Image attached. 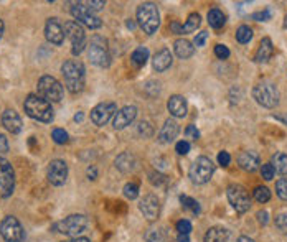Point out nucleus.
<instances>
[{
    "label": "nucleus",
    "instance_id": "obj_1",
    "mask_svg": "<svg viewBox=\"0 0 287 242\" xmlns=\"http://www.w3.org/2000/svg\"><path fill=\"white\" fill-rule=\"evenodd\" d=\"M61 73L64 78V86L69 93L76 94L84 89V79H86V69L84 64L78 60H68L63 63Z\"/></svg>",
    "mask_w": 287,
    "mask_h": 242
},
{
    "label": "nucleus",
    "instance_id": "obj_2",
    "mask_svg": "<svg viewBox=\"0 0 287 242\" xmlns=\"http://www.w3.org/2000/svg\"><path fill=\"white\" fill-rule=\"evenodd\" d=\"M23 109L26 112V116H30L31 119L50 123L55 119V111L50 102H46L43 98H40L38 94H30L26 96V99L23 102Z\"/></svg>",
    "mask_w": 287,
    "mask_h": 242
},
{
    "label": "nucleus",
    "instance_id": "obj_3",
    "mask_svg": "<svg viewBox=\"0 0 287 242\" xmlns=\"http://www.w3.org/2000/svg\"><path fill=\"white\" fill-rule=\"evenodd\" d=\"M137 21L147 35H154L160 26V15L157 5L152 2L140 3L137 8Z\"/></svg>",
    "mask_w": 287,
    "mask_h": 242
},
{
    "label": "nucleus",
    "instance_id": "obj_4",
    "mask_svg": "<svg viewBox=\"0 0 287 242\" xmlns=\"http://www.w3.org/2000/svg\"><path fill=\"white\" fill-rule=\"evenodd\" d=\"M88 226H89V221L84 214H71V216L58 221L53 226V229H55L56 233L69 236V238L73 239V238H81V234L88 229Z\"/></svg>",
    "mask_w": 287,
    "mask_h": 242
},
{
    "label": "nucleus",
    "instance_id": "obj_5",
    "mask_svg": "<svg viewBox=\"0 0 287 242\" xmlns=\"http://www.w3.org/2000/svg\"><path fill=\"white\" fill-rule=\"evenodd\" d=\"M36 89H38V96L40 98H43L46 102H59L63 99L64 96V89L61 83L53 78V76H48V74H45V76H41L38 79V84H36Z\"/></svg>",
    "mask_w": 287,
    "mask_h": 242
},
{
    "label": "nucleus",
    "instance_id": "obj_6",
    "mask_svg": "<svg viewBox=\"0 0 287 242\" xmlns=\"http://www.w3.org/2000/svg\"><path fill=\"white\" fill-rule=\"evenodd\" d=\"M88 58L91 63L99 68H109L111 64V55L109 48H107V41L102 36H93L88 46Z\"/></svg>",
    "mask_w": 287,
    "mask_h": 242
},
{
    "label": "nucleus",
    "instance_id": "obj_7",
    "mask_svg": "<svg viewBox=\"0 0 287 242\" xmlns=\"http://www.w3.org/2000/svg\"><path fill=\"white\" fill-rule=\"evenodd\" d=\"M253 98L256 99L259 106L273 109V107L279 104V91L273 83H269V81H263V83H258L256 86H254Z\"/></svg>",
    "mask_w": 287,
    "mask_h": 242
},
{
    "label": "nucleus",
    "instance_id": "obj_8",
    "mask_svg": "<svg viewBox=\"0 0 287 242\" xmlns=\"http://www.w3.org/2000/svg\"><path fill=\"white\" fill-rule=\"evenodd\" d=\"M213 173H215V165L208 157H198L192 163L190 170H188V176H190L192 183H195V185L208 183Z\"/></svg>",
    "mask_w": 287,
    "mask_h": 242
},
{
    "label": "nucleus",
    "instance_id": "obj_9",
    "mask_svg": "<svg viewBox=\"0 0 287 242\" xmlns=\"http://www.w3.org/2000/svg\"><path fill=\"white\" fill-rule=\"evenodd\" d=\"M0 236L7 242H23L25 231L15 216H5L0 221Z\"/></svg>",
    "mask_w": 287,
    "mask_h": 242
},
{
    "label": "nucleus",
    "instance_id": "obj_10",
    "mask_svg": "<svg viewBox=\"0 0 287 242\" xmlns=\"http://www.w3.org/2000/svg\"><path fill=\"white\" fill-rule=\"evenodd\" d=\"M226 195H228L230 204L236 209V213H246L251 208V198H249V193L246 191L245 186L241 185H230L228 190H226Z\"/></svg>",
    "mask_w": 287,
    "mask_h": 242
},
{
    "label": "nucleus",
    "instance_id": "obj_11",
    "mask_svg": "<svg viewBox=\"0 0 287 242\" xmlns=\"http://www.w3.org/2000/svg\"><path fill=\"white\" fill-rule=\"evenodd\" d=\"M71 15L74 17V21H78L79 25L83 23L84 26H88V28H91V30L101 28V25H102L101 18L97 17V15H94L93 10H89L88 7H86V3H84V2H76V3H73V7H71Z\"/></svg>",
    "mask_w": 287,
    "mask_h": 242
},
{
    "label": "nucleus",
    "instance_id": "obj_12",
    "mask_svg": "<svg viewBox=\"0 0 287 242\" xmlns=\"http://www.w3.org/2000/svg\"><path fill=\"white\" fill-rule=\"evenodd\" d=\"M64 33L71 41V53L74 56L81 55V51L84 50L86 46V33H84V28L81 26L78 21L74 20H69L64 23Z\"/></svg>",
    "mask_w": 287,
    "mask_h": 242
},
{
    "label": "nucleus",
    "instance_id": "obj_13",
    "mask_svg": "<svg viewBox=\"0 0 287 242\" xmlns=\"http://www.w3.org/2000/svg\"><path fill=\"white\" fill-rule=\"evenodd\" d=\"M15 190V171L7 160L0 157V196H12Z\"/></svg>",
    "mask_w": 287,
    "mask_h": 242
},
{
    "label": "nucleus",
    "instance_id": "obj_14",
    "mask_svg": "<svg viewBox=\"0 0 287 242\" xmlns=\"http://www.w3.org/2000/svg\"><path fill=\"white\" fill-rule=\"evenodd\" d=\"M46 178L53 186H63L68 180V165L64 160H51L46 170Z\"/></svg>",
    "mask_w": 287,
    "mask_h": 242
},
{
    "label": "nucleus",
    "instance_id": "obj_15",
    "mask_svg": "<svg viewBox=\"0 0 287 242\" xmlns=\"http://www.w3.org/2000/svg\"><path fill=\"white\" fill-rule=\"evenodd\" d=\"M117 112V106L114 102H101L97 104L93 111H91V121H93L94 125L102 127L106 125L112 116H116Z\"/></svg>",
    "mask_w": 287,
    "mask_h": 242
},
{
    "label": "nucleus",
    "instance_id": "obj_16",
    "mask_svg": "<svg viewBox=\"0 0 287 242\" xmlns=\"http://www.w3.org/2000/svg\"><path fill=\"white\" fill-rule=\"evenodd\" d=\"M140 213L144 214V218H147L149 221H155L160 214V201L155 195H145L139 203Z\"/></svg>",
    "mask_w": 287,
    "mask_h": 242
},
{
    "label": "nucleus",
    "instance_id": "obj_17",
    "mask_svg": "<svg viewBox=\"0 0 287 242\" xmlns=\"http://www.w3.org/2000/svg\"><path fill=\"white\" fill-rule=\"evenodd\" d=\"M135 117H137V107L135 106L122 107L121 111L116 112L114 121H112V127H114L116 130H122V128H126L127 125H131L135 121Z\"/></svg>",
    "mask_w": 287,
    "mask_h": 242
},
{
    "label": "nucleus",
    "instance_id": "obj_18",
    "mask_svg": "<svg viewBox=\"0 0 287 242\" xmlns=\"http://www.w3.org/2000/svg\"><path fill=\"white\" fill-rule=\"evenodd\" d=\"M45 36L53 45H61L64 41V28L59 25L58 18H48L45 25Z\"/></svg>",
    "mask_w": 287,
    "mask_h": 242
},
{
    "label": "nucleus",
    "instance_id": "obj_19",
    "mask_svg": "<svg viewBox=\"0 0 287 242\" xmlns=\"http://www.w3.org/2000/svg\"><path fill=\"white\" fill-rule=\"evenodd\" d=\"M2 123H3V127L7 128L10 133H20V132H21V127H23L21 117H20L13 109L3 111V114H2Z\"/></svg>",
    "mask_w": 287,
    "mask_h": 242
},
{
    "label": "nucleus",
    "instance_id": "obj_20",
    "mask_svg": "<svg viewBox=\"0 0 287 242\" xmlns=\"http://www.w3.org/2000/svg\"><path fill=\"white\" fill-rule=\"evenodd\" d=\"M167 109H169L170 116L177 117V119H180V117H185L187 116V111H188V104H187V99L183 98V96H172L167 102Z\"/></svg>",
    "mask_w": 287,
    "mask_h": 242
},
{
    "label": "nucleus",
    "instance_id": "obj_21",
    "mask_svg": "<svg viewBox=\"0 0 287 242\" xmlns=\"http://www.w3.org/2000/svg\"><path fill=\"white\" fill-rule=\"evenodd\" d=\"M173 63V56L169 48H162V50H159L155 53L154 56V69L157 73H164L167 71Z\"/></svg>",
    "mask_w": 287,
    "mask_h": 242
},
{
    "label": "nucleus",
    "instance_id": "obj_22",
    "mask_svg": "<svg viewBox=\"0 0 287 242\" xmlns=\"http://www.w3.org/2000/svg\"><path fill=\"white\" fill-rule=\"evenodd\" d=\"M238 165L241 166L245 171H256L259 168V155L253 150H248V152H241L240 157H238Z\"/></svg>",
    "mask_w": 287,
    "mask_h": 242
},
{
    "label": "nucleus",
    "instance_id": "obj_23",
    "mask_svg": "<svg viewBox=\"0 0 287 242\" xmlns=\"http://www.w3.org/2000/svg\"><path fill=\"white\" fill-rule=\"evenodd\" d=\"M205 242H233V234L226 228L215 226L205 234Z\"/></svg>",
    "mask_w": 287,
    "mask_h": 242
},
{
    "label": "nucleus",
    "instance_id": "obj_24",
    "mask_svg": "<svg viewBox=\"0 0 287 242\" xmlns=\"http://www.w3.org/2000/svg\"><path fill=\"white\" fill-rule=\"evenodd\" d=\"M178 135V123L173 119H167L162 130L159 132V142L160 143H170Z\"/></svg>",
    "mask_w": 287,
    "mask_h": 242
},
{
    "label": "nucleus",
    "instance_id": "obj_25",
    "mask_svg": "<svg viewBox=\"0 0 287 242\" xmlns=\"http://www.w3.org/2000/svg\"><path fill=\"white\" fill-rule=\"evenodd\" d=\"M116 168L122 173H131L137 168V160L131 152H124L116 158Z\"/></svg>",
    "mask_w": 287,
    "mask_h": 242
},
{
    "label": "nucleus",
    "instance_id": "obj_26",
    "mask_svg": "<svg viewBox=\"0 0 287 242\" xmlns=\"http://www.w3.org/2000/svg\"><path fill=\"white\" fill-rule=\"evenodd\" d=\"M273 55H274L273 41H271V38H263L261 43H259L256 56H254V61H256V63H268Z\"/></svg>",
    "mask_w": 287,
    "mask_h": 242
},
{
    "label": "nucleus",
    "instance_id": "obj_27",
    "mask_svg": "<svg viewBox=\"0 0 287 242\" xmlns=\"http://www.w3.org/2000/svg\"><path fill=\"white\" fill-rule=\"evenodd\" d=\"M173 50H175V55L180 58V60H188V58L193 56L195 46L188 40L180 38V40L175 41V45H173Z\"/></svg>",
    "mask_w": 287,
    "mask_h": 242
},
{
    "label": "nucleus",
    "instance_id": "obj_28",
    "mask_svg": "<svg viewBox=\"0 0 287 242\" xmlns=\"http://www.w3.org/2000/svg\"><path fill=\"white\" fill-rule=\"evenodd\" d=\"M225 21H226V17L220 8H211L208 12V23L211 28H216V30L221 28V26L225 25Z\"/></svg>",
    "mask_w": 287,
    "mask_h": 242
},
{
    "label": "nucleus",
    "instance_id": "obj_29",
    "mask_svg": "<svg viewBox=\"0 0 287 242\" xmlns=\"http://www.w3.org/2000/svg\"><path fill=\"white\" fill-rule=\"evenodd\" d=\"M145 242H167V233L164 228H150L144 236Z\"/></svg>",
    "mask_w": 287,
    "mask_h": 242
},
{
    "label": "nucleus",
    "instance_id": "obj_30",
    "mask_svg": "<svg viewBox=\"0 0 287 242\" xmlns=\"http://www.w3.org/2000/svg\"><path fill=\"white\" fill-rule=\"evenodd\" d=\"M271 165H273L274 171H278L281 175H287V155L279 152L276 153L273 160H271Z\"/></svg>",
    "mask_w": 287,
    "mask_h": 242
},
{
    "label": "nucleus",
    "instance_id": "obj_31",
    "mask_svg": "<svg viewBox=\"0 0 287 242\" xmlns=\"http://www.w3.org/2000/svg\"><path fill=\"white\" fill-rule=\"evenodd\" d=\"M131 60H132V63H134L137 68L144 66V64L147 63V60H149V50H147L145 46H139L137 50H134Z\"/></svg>",
    "mask_w": 287,
    "mask_h": 242
},
{
    "label": "nucleus",
    "instance_id": "obj_32",
    "mask_svg": "<svg viewBox=\"0 0 287 242\" xmlns=\"http://www.w3.org/2000/svg\"><path fill=\"white\" fill-rule=\"evenodd\" d=\"M202 23V18H200L198 13H192L188 20L185 21V25L182 26V33H192V31H197V28Z\"/></svg>",
    "mask_w": 287,
    "mask_h": 242
},
{
    "label": "nucleus",
    "instance_id": "obj_33",
    "mask_svg": "<svg viewBox=\"0 0 287 242\" xmlns=\"http://www.w3.org/2000/svg\"><path fill=\"white\" fill-rule=\"evenodd\" d=\"M236 40L243 43V45H246L253 40V30L249 28L248 25H241L240 28L236 30Z\"/></svg>",
    "mask_w": 287,
    "mask_h": 242
},
{
    "label": "nucleus",
    "instance_id": "obj_34",
    "mask_svg": "<svg viewBox=\"0 0 287 242\" xmlns=\"http://www.w3.org/2000/svg\"><path fill=\"white\" fill-rule=\"evenodd\" d=\"M180 203H182V206L185 208V209H188L190 213L200 214V204H198V201H195L193 198H190V196H180Z\"/></svg>",
    "mask_w": 287,
    "mask_h": 242
},
{
    "label": "nucleus",
    "instance_id": "obj_35",
    "mask_svg": "<svg viewBox=\"0 0 287 242\" xmlns=\"http://www.w3.org/2000/svg\"><path fill=\"white\" fill-rule=\"evenodd\" d=\"M254 200L258 203H268L271 200V191L268 186H258L254 190Z\"/></svg>",
    "mask_w": 287,
    "mask_h": 242
},
{
    "label": "nucleus",
    "instance_id": "obj_36",
    "mask_svg": "<svg viewBox=\"0 0 287 242\" xmlns=\"http://www.w3.org/2000/svg\"><path fill=\"white\" fill-rule=\"evenodd\" d=\"M124 196H126L127 200H135V198L139 196V185L137 183H127V185L124 186Z\"/></svg>",
    "mask_w": 287,
    "mask_h": 242
},
{
    "label": "nucleus",
    "instance_id": "obj_37",
    "mask_svg": "<svg viewBox=\"0 0 287 242\" xmlns=\"http://www.w3.org/2000/svg\"><path fill=\"white\" fill-rule=\"evenodd\" d=\"M51 138L55 140V143H66L68 142V132L64 130V128H55V130L51 132Z\"/></svg>",
    "mask_w": 287,
    "mask_h": 242
},
{
    "label": "nucleus",
    "instance_id": "obj_38",
    "mask_svg": "<svg viewBox=\"0 0 287 242\" xmlns=\"http://www.w3.org/2000/svg\"><path fill=\"white\" fill-rule=\"evenodd\" d=\"M276 193H278L281 200L287 201V178H281L276 183Z\"/></svg>",
    "mask_w": 287,
    "mask_h": 242
},
{
    "label": "nucleus",
    "instance_id": "obj_39",
    "mask_svg": "<svg viewBox=\"0 0 287 242\" xmlns=\"http://www.w3.org/2000/svg\"><path fill=\"white\" fill-rule=\"evenodd\" d=\"M177 231L180 236H188L192 233V223L187 221V219H180V221L177 223Z\"/></svg>",
    "mask_w": 287,
    "mask_h": 242
},
{
    "label": "nucleus",
    "instance_id": "obj_40",
    "mask_svg": "<svg viewBox=\"0 0 287 242\" xmlns=\"http://www.w3.org/2000/svg\"><path fill=\"white\" fill-rule=\"evenodd\" d=\"M137 130H139V133H140V135H144V138H149V137H152V133H154V130H152V125H150L149 122H144V121L139 123Z\"/></svg>",
    "mask_w": 287,
    "mask_h": 242
},
{
    "label": "nucleus",
    "instance_id": "obj_41",
    "mask_svg": "<svg viewBox=\"0 0 287 242\" xmlns=\"http://www.w3.org/2000/svg\"><path fill=\"white\" fill-rule=\"evenodd\" d=\"M261 175H263V178L266 180V181H271L274 178V175H276V171L273 168V165L271 163H266V165H263L261 166Z\"/></svg>",
    "mask_w": 287,
    "mask_h": 242
},
{
    "label": "nucleus",
    "instance_id": "obj_42",
    "mask_svg": "<svg viewBox=\"0 0 287 242\" xmlns=\"http://www.w3.org/2000/svg\"><path fill=\"white\" fill-rule=\"evenodd\" d=\"M276 228L279 231H283V233H287V213L276 216Z\"/></svg>",
    "mask_w": 287,
    "mask_h": 242
},
{
    "label": "nucleus",
    "instance_id": "obj_43",
    "mask_svg": "<svg viewBox=\"0 0 287 242\" xmlns=\"http://www.w3.org/2000/svg\"><path fill=\"white\" fill-rule=\"evenodd\" d=\"M215 55L218 56L220 60H226V58L230 56L228 46H225V45H216V46H215Z\"/></svg>",
    "mask_w": 287,
    "mask_h": 242
},
{
    "label": "nucleus",
    "instance_id": "obj_44",
    "mask_svg": "<svg viewBox=\"0 0 287 242\" xmlns=\"http://www.w3.org/2000/svg\"><path fill=\"white\" fill-rule=\"evenodd\" d=\"M175 150H177L178 155H187L188 152H190V143H188L187 140H180L177 143Z\"/></svg>",
    "mask_w": 287,
    "mask_h": 242
},
{
    "label": "nucleus",
    "instance_id": "obj_45",
    "mask_svg": "<svg viewBox=\"0 0 287 242\" xmlns=\"http://www.w3.org/2000/svg\"><path fill=\"white\" fill-rule=\"evenodd\" d=\"M86 3V7H88L89 10H101L102 7L106 5V2H102V0H91V2H84Z\"/></svg>",
    "mask_w": 287,
    "mask_h": 242
},
{
    "label": "nucleus",
    "instance_id": "obj_46",
    "mask_svg": "<svg viewBox=\"0 0 287 242\" xmlns=\"http://www.w3.org/2000/svg\"><path fill=\"white\" fill-rule=\"evenodd\" d=\"M185 135L188 138H193V140H197V138L200 137V132L197 130V127H195V125H188L185 128Z\"/></svg>",
    "mask_w": 287,
    "mask_h": 242
},
{
    "label": "nucleus",
    "instance_id": "obj_47",
    "mask_svg": "<svg viewBox=\"0 0 287 242\" xmlns=\"http://www.w3.org/2000/svg\"><path fill=\"white\" fill-rule=\"evenodd\" d=\"M208 38V31H200L195 38V46H205V41Z\"/></svg>",
    "mask_w": 287,
    "mask_h": 242
},
{
    "label": "nucleus",
    "instance_id": "obj_48",
    "mask_svg": "<svg viewBox=\"0 0 287 242\" xmlns=\"http://www.w3.org/2000/svg\"><path fill=\"white\" fill-rule=\"evenodd\" d=\"M253 18H254V20H258V21H266V20L271 18V10L266 8V10H264V12L254 13V15H253Z\"/></svg>",
    "mask_w": 287,
    "mask_h": 242
},
{
    "label": "nucleus",
    "instance_id": "obj_49",
    "mask_svg": "<svg viewBox=\"0 0 287 242\" xmlns=\"http://www.w3.org/2000/svg\"><path fill=\"white\" fill-rule=\"evenodd\" d=\"M230 161H231V157H230L228 152H220V155H218V163H220L221 166H228Z\"/></svg>",
    "mask_w": 287,
    "mask_h": 242
},
{
    "label": "nucleus",
    "instance_id": "obj_50",
    "mask_svg": "<svg viewBox=\"0 0 287 242\" xmlns=\"http://www.w3.org/2000/svg\"><path fill=\"white\" fill-rule=\"evenodd\" d=\"M8 152V140L3 133H0V153H7Z\"/></svg>",
    "mask_w": 287,
    "mask_h": 242
},
{
    "label": "nucleus",
    "instance_id": "obj_51",
    "mask_svg": "<svg viewBox=\"0 0 287 242\" xmlns=\"http://www.w3.org/2000/svg\"><path fill=\"white\" fill-rule=\"evenodd\" d=\"M258 221L261 223L263 226H266V224L269 223V214H268V211H259V213H258Z\"/></svg>",
    "mask_w": 287,
    "mask_h": 242
},
{
    "label": "nucleus",
    "instance_id": "obj_52",
    "mask_svg": "<svg viewBox=\"0 0 287 242\" xmlns=\"http://www.w3.org/2000/svg\"><path fill=\"white\" fill-rule=\"evenodd\" d=\"M88 178H89V180H96V178H97V170H96V166H89V168H88Z\"/></svg>",
    "mask_w": 287,
    "mask_h": 242
},
{
    "label": "nucleus",
    "instance_id": "obj_53",
    "mask_svg": "<svg viewBox=\"0 0 287 242\" xmlns=\"http://www.w3.org/2000/svg\"><path fill=\"white\" fill-rule=\"evenodd\" d=\"M63 242H91L88 238H73V239H69V241H63Z\"/></svg>",
    "mask_w": 287,
    "mask_h": 242
},
{
    "label": "nucleus",
    "instance_id": "obj_54",
    "mask_svg": "<svg viewBox=\"0 0 287 242\" xmlns=\"http://www.w3.org/2000/svg\"><path fill=\"white\" fill-rule=\"evenodd\" d=\"M235 242H254L251 238H248V236H241V238H238Z\"/></svg>",
    "mask_w": 287,
    "mask_h": 242
},
{
    "label": "nucleus",
    "instance_id": "obj_55",
    "mask_svg": "<svg viewBox=\"0 0 287 242\" xmlns=\"http://www.w3.org/2000/svg\"><path fill=\"white\" fill-rule=\"evenodd\" d=\"M172 30L175 31V33H182V26L178 23H172Z\"/></svg>",
    "mask_w": 287,
    "mask_h": 242
},
{
    "label": "nucleus",
    "instance_id": "obj_56",
    "mask_svg": "<svg viewBox=\"0 0 287 242\" xmlns=\"http://www.w3.org/2000/svg\"><path fill=\"white\" fill-rule=\"evenodd\" d=\"M178 242H190L188 236H178Z\"/></svg>",
    "mask_w": 287,
    "mask_h": 242
},
{
    "label": "nucleus",
    "instance_id": "obj_57",
    "mask_svg": "<svg viewBox=\"0 0 287 242\" xmlns=\"http://www.w3.org/2000/svg\"><path fill=\"white\" fill-rule=\"evenodd\" d=\"M74 121H76V122H81V121H83V112H78V114L74 116Z\"/></svg>",
    "mask_w": 287,
    "mask_h": 242
},
{
    "label": "nucleus",
    "instance_id": "obj_58",
    "mask_svg": "<svg viewBox=\"0 0 287 242\" xmlns=\"http://www.w3.org/2000/svg\"><path fill=\"white\" fill-rule=\"evenodd\" d=\"M3 30H5V25H3V21L0 20V38H2V35H3Z\"/></svg>",
    "mask_w": 287,
    "mask_h": 242
},
{
    "label": "nucleus",
    "instance_id": "obj_59",
    "mask_svg": "<svg viewBox=\"0 0 287 242\" xmlns=\"http://www.w3.org/2000/svg\"><path fill=\"white\" fill-rule=\"evenodd\" d=\"M127 26L129 28H134V21H127Z\"/></svg>",
    "mask_w": 287,
    "mask_h": 242
},
{
    "label": "nucleus",
    "instance_id": "obj_60",
    "mask_svg": "<svg viewBox=\"0 0 287 242\" xmlns=\"http://www.w3.org/2000/svg\"><path fill=\"white\" fill-rule=\"evenodd\" d=\"M284 28H287V15H286V18H284Z\"/></svg>",
    "mask_w": 287,
    "mask_h": 242
}]
</instances>
